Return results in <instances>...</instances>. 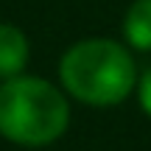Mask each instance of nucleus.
Returning a JSON list of instances; mask_svg holds the SVG:
<instances>
[{
    "instance_id": "nucleus-3",
    "label": "nucleus",
    "mask_w": 151,
    "mask_h": 151,
    "mask_svg": "<svg viewBox=\"0 0 151 151\" xmlns=\"http://www.w3.org/2000/svg\"><path fill=\"white\" fill-rule=\"evenodd\" d=\"M28 56H31L28 37L17 25L0 22V78L6 81V78H14V76H22Z\"/></svg>"
},
{
    "instance_id": "nucleus-4",
    "label": "nucleus",
    "mask_w": 151,
    "mask_h": 151,
    "mask_svg": "<svg viewBox=\"0 0 151 151\" xmlns=\"http://www.w3.org/2000/svg\"><path fill=\"white\" fill-rule=\"evenodd\" d=\"M123 37L134 50H151V0H134L126 9Z\"/></svg>"
},
{
    "instance_id": "nucleus-5",
    "label": "nucleus",
    "mask_w": 151,
    "mask_h": 151,
    "mask_svg": "<svg viewBox=\"0 0 151 151\" xmlns=\"http://www.w3.org/2000/svg\"><path fill=\"white\" fill-rule=\"evenodd\" d=\"M137 98H140L143 112L151 118V67H146V70H143V76L137 78Z\"/></svg>"
},
{
    "instance_id": "nucleus-1",
    "label": "nucleus",
    "mask_w": 151,
    "mask_h": 151,
    "mask_svg": "<svg viewBox=\"0 0 151 151\" xmlns=\"http://www.w3.org/2000/svg\"><path fill=\"white\" fill-rule=\"evenodd\" d=\"M59 78L67 95L87 106H115L137 87V67L129 48L115 39H81L59 62Z\"/></svg>"
},
{
    "instance_id": "nucleus-2",
    "label": "nucleus",
    "mask_w": 151,
    "mask_h": 151,
    "mask_svg": "<svg viewBox=\"0 0 151 151\" xmlns=\"http://www.w3.org/2000/svg\"><path fill=\"white\" fill-rule=\"evenodd\" d=\"M70 123L65 92L39 76H14L0 84V134L9 143L42 148L59 140Z\"/></svg>"
}]
</instances>
